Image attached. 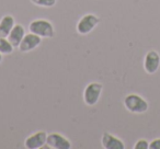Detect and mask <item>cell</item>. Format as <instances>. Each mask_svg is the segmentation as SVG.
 Returning a JSON list of instances; mask_svg holds the SVG:
<instances>
[{"instance_id":"obj_8","label":"cell","mask_w":160,"mask_h":149,"mask_svg":"<svg viewBox=\"0 0 160 149\" xmlns=\"http://www.w3.org/2000/svg\"><path fill=\"white\" fill-rule=\"evenodd\" d=\"M47 144L53 149H70L71 142L68 138L59 133H52L47 135Z\"/></svg>"},{"instance_id":"obj_16","label":"cell","mask_w":160,"mask_h":149,"mask_svg":"<svg viewBox=\"0 0 160 149\" xmlns=\"http://www.w3.org/2000/svg\"><path fill=\"white\" fill-rule=\"evenodd\" d=\"M2 62V54L0 53V62Z\"/></svg>"},{"instance_id":"obj_7","label":"cell","mask_w":160,"mask_h":149,"mask_svg":"<svg viewBox=\"0 0 160 149\" xmlns=\"http://www.w3.org/2000/svg\"><path fill=\"white\" fill-rule=\"evenodd\" d=\"M41 42H42V37L30 32V33L24 35V37H23L22 42L20 43L18 48L21 53H29V52L33 51L36 47L40 46Z\"/></svg>"},{"instance_id":"obj_1","label":"cell","mask_w":160,"mask_h":149,"mask_svg":"<svg viewBox=\"0 0 160 149\" xmlns=\"http://www.w3.org/2000/svg\"><path fill=\"white\" fill-rule=\"evenodd\" d=\"M124 107L127 111L135 114H142L148 111L149 104L142 97L136 93H131L124 98Z\"/></svg>"},{"instance_id":"obj_2","label":"cell","mask_w":160,"mask_h":149,"mask_svg":"<svg viewBox=\"0 0 160 149\" xmlns=\"http://www.w3.org/2000/svg\"><path fill=\"white\" fill-rule=\"evenodd\" d=\"M30 32L36 34L42 38H52L55 35V30L52 22L45 19L33 20L29 25Z\"/></svg>"},{"instance_id":"obj_11","label":"cell","mask_w":160,"mask_h":149,"mask_svg":"<svg viewBox=\"0 0 160 149\" xmlns=\"http://www.w3.org/2000/svg\"><path fill=\"white\" fill-rule=\"evenodd\" d=\"M16 25V20L12 16L7 14L0 20V37H8L9 33Z\"/></svg>"},{"instance_id":"obj_15","label":"cell","mask_w":160,"mask_h":149,"mask_svg":"<svg viewBox=\"0 0 160 149\" xmlns=\"http://www.w3.org/2000/svg\"><path fill=\"white\" fill-rule=\"evenodd\" d=\"M149 149H160V138H156L149 142Z\"/></svg>"},{"instance_id":"obj_13","label":"cell","mask_w":160,"mask_h":149,"mask_svg":"<svg viewBox=\"0 0 160 149\" xmlns=\"http://www.w3.org/2000/svg\"><path fill=\"white\" fill-rule=\"evenodd\" d=\"M32 3L38 7H44V8H51L56 5L57 0H31Z\"/></svg>"},{"instance_id":"obj_14","label":"cell","mask_w":160,"mask_h":149,"mask_svg":"<svg viewBox=\"0 0 160 149\" xmlns=\"http://www.w3.org/2000/svg\"><path fill=\"white\" fill-rule=\"evenodd\" d=\"M134 149H149V142L146 139H139L135 142Z\"/></svg>"},{"instance_id":"obj_5","label":"cell","mask_w":160,"mask_h":149,"mask_svg":"<svg viewBox=\"0 0 160 149\" xmlns=\"http://www.w3.org/2000/svg\"><path fill=\"white\" fill-rule=\"evenodd\" d=\"M48 134L44 131H38L25 138L24 147L28 149H41L47 142Z\"/></svg>"},{"instance_id":"obj_10","label":"cell","mask_w":160,"mask_h":149,"mask_svg":"<svg viewBox=\"0 0 160 149\" xmlns=\"http://www.w3.org/2000/svg\"><path fill=\"white\" fill-rule=\"evenodd\" d=\"M25 34L27 33H25L24 27H23L22 24H18V23H17V24L13 27V29L11 30V32L9 33V35H8L7 38L12 44V46L16 48V47H19V45H20V43L22 42Z\"/></svg>"},{"instance_id":"obj_3","label":"cell","mask_w":160,"mask_h":149,"mask_svg":"<svg viewBox=\"0 0 160 149\" xmlns=\"http://www.w3.org/2000/svg\"><path fill=\"white\" fill-rule=\"evenodd\" d=\"M103 91V85L100 82H90L83 91V100L89 107H93L100 100V97Z\"/></svg>"},{"instance_id":"obj_6","label":"cell","mask_w":160,"mask_h":149,"mask_svg":"<svg viewBox=\"0 0 160 149\" xmlns=\"http://www.w3.org/2000/svg\"><path fill=\"white\" fill-rule=\"evenodd\" d=\"M160 67V54L157 51H149L144 58V69L148 75H153Z\"/></svg>"},{"instance_id":"obj_12","label":"cell","mask_w":160,"mask_h":149,"mask_svg":"<svg viewBox=\"0 0 160 149\" xmlns=\"http://www.w3.org/2000/svg\"><path fill=\"white\" fill-rule=\"evenodd\" d=\"M14 47L7 37H0V53L2 55H10L13 53Z\"/></svg>"},{"instance_id":"obj_9","label":"cell","mask_w":160,"mask_h":149,"mask_svg":"<svg viewBox=\"0 0 160 149\" xmlns=\"http://www.w3.org/2000/svg\"><path fill=\"white\" fill-rule=\"evenodd\" d=\"M101 144L104 149H125V144L123 140L110 133L103 134Z\"/></svg>"},{"instance_id":"obj_4","label":"cell","mask_w":160,"mask_h":149,"mask_svg":"<svg viewBox=\"0 0 160 149\" xmlns=\"http://www.w3.org/2000/svg\"><path fill=\"white\" fill-rule=\"evenodd\" d=\"M99 23H100L99 17H97L96 14L88 13L78 21L76 29H77V32L79 34L86 35V34H89Z\"/></svg>"}]
</instances>
